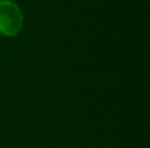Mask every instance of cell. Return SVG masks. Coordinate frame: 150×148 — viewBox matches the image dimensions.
I'll return each mask as SVG.
<instances>
[{
  "instance_id": "obj_1",
  "label": "cell",
  "mask_w": 150,
  "mask_h": 148,
  "mask_svg": "<svg viewBox=\"0 0 150 148\" xmlns=\"http://www.w3.org/2000/svg\"><path fill=\"white\" fill-rule=\"evenodd\" d=\"M24 25L21 8L12 0H0V34L4 37H16Z\"/></svg>"
}]
</instances>
